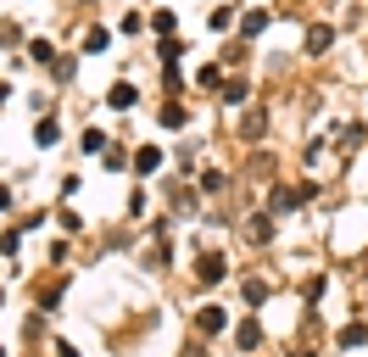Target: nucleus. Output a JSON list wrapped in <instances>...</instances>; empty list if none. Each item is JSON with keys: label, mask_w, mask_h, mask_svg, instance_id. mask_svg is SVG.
<instances>
[{"label": "nucleus", "mask_w": 368, "mask_h": 357, "mask_svg": "<svg viewBox=\"0 0 368 357\" xmlns=\"http://www.w3.org/2000/svg\"><path fill=\"white\" fill-rule=\"evenodd\" d=\"M246 301H251V307H257V301H268V285H262V280H246Z\"/></svg>", "instance_id": "9b49d317"}, {"label": "nucleus", "mask_w": 368, "mask_h": 357, "mask_svg": "<svg viewBox=\"0 0 368 357\" xmlns=\"http://www.w3.org/2000/svg\"><path fill=\"white\" fill-rule=\"evenodd\" d=\"M162 123H167V129H179V123H184V106H179V101H167V106H162Z\"/></svg>", "instance_id": "9d476101"}, {"label": "nucleus", "mask_w": 368, "mask_h": 357, "mask_svg": "<svg viewBox=\"0 0 368 357\" xmlns=\"http://www.w3.org/2000/svg\"><path fill=\"white\" fill-rule=\"evenodd\" d=\"M34 140H39V145H56V140H62V129H56V118H45V123L34 129Z\"/></svg>", "instance_id": "6e6552de"}, {"label": "nucleus", "mask_w": 368, "mask_h": 357, "mask_svg": "<svg viewBox=\"0 0 368 357\" xmlns=\"http://www.w3.org/2000/svg\"><path fill=\"white\" fill-rule=\"evenodd\" d=\"M56 357H78V352H73V346H68V341H62V346H56Z\"/></svg>", "instance_id": "ddd939ff"}, {"label": "nucleus", "mask_w": 368, "mask_h": 357, "mask_svg": "<svg viewBox=\"0 0 368 357\" xmlns=\"http://www.w3.org/2000/svg\"><path fill=\"white\" fill-rule=\"evenodd\" d=\"M363 274H368V257H363Z\"/></svg>", "instance_id": "dca6fc26"}, {"label": "nucleus", "mask_w": 368, "mask_h": 357, "mask_svg": "<svg viewBox=\"0 0 368 357\" xmlns=\"http://www.w3.org/2000/svg\"><path fill=\"white\" fill-rule=\"evenodd\" d=\"M0 357H6V346H0Z\"/></svg>", "instance_id": "f3484780"}, {"label": "nucleus", "mask_w": 368, "mask_h": 357, "mask_svg": "<svg viewBox=\"0 0 368 357\" xmlns=\"http://www.w3.org/2000/svg\"><path fill=\"white\" fill-rule=\"evenodd\" d=\"M223 274H229V263H223V257H212V251L196 263V280H201V285H218Z\"/></svg>", "instance_id": "f257e3e1"}, {"label": "nucleus", "mask_w": 368, "mask_h": 357, "mask_svg": "<svg viewBox=\"0 0 368 357\" xmlns=\"http://www.w3.org/2000/svg\"><path fill=\"white\" fill-rule=\"evenodd\" d=\"M329 39H335V28H329V23L307 28V51H312V56H324V51H329Z\"/></svg>", "instance_id": "7ed1b4c3"}, {"label": "nucleus", "mask_w": 368, "mask_h": 357, "mask_svg": "<svg viewBox=\"0 0 368 357\" xmlns=\"http://www.w3.org/2000/svg\"><path fill=\"white\" fill-rule=\"evenodd\" d=\"M223 324H229V318H223V307H201V318H196V330H201V335H218Z\"/></svg>", "instance_id": "39448f33"}, {"label": "nucleus", "mask_w": 368, "mask_h": 357, "mask_svg": "<svg viewBox=\"0 0 368 357\" xmlns=\"http://www.w3.org/2000/svg\"><path fill=\"white\" fill-rule=\"evenodd\" d=\"M257 341H262V324H257V318H246V324L234 330V346H240V352H251Z\"/></svg>", "instance_id": "20e7f679"}, {"label": "nucleus", "mask_w": 368, "mask_h": 357, "mask_svg": "<svg viewBox=\"0 0 368 357\" xmlns=\"http://www.w3.org/2000/svg\"><path fill=\"white\" fill-rule=\"evenodd\" d=\"M106 45H112V34H106V28H89V34H84V51H89V56H101Z\"/></svg>", "instance_id": "0eeeda50"}, {"label": "nucleus", "mask_w": 368, "mask_h": 357, "mask_svg": "<svg viewBox=\"0 0 368 357\" xmlns=\"http://www.w3.org/2000/svg\"><path fill=\"white\" fill-rule=\"evenodd\" d=\"M134 168H140V173H156V168H162V151H156V145H140V151H134Z\"/></svg>", "instance_id": "423d86ee"}, {"label": "nucleus", "mask_w": 368, "mask_h": 357, "mask_svg": "<svg viewBox=\"0 0 368 357\" xmlns=\"http://www.w3.org/2000/svg\"><path fill=\"white\" fill-rule=\"evenodd\" d=\"M363 341H368L363 324H346V330H341V346H363Z\"/></svg>", "instance_id": "1a4fd4ad"}, {"label": "nucleus", "mask_w": 368, "mask_h": 357, "mask_svg": "<svg viewBox=\"0 0 368 357\" xmlns=\"http://www.w3.org/2000/svg\"><path fill=\"white\" fill-rule=\"evenodd\" d=\"M106 101H112V106H118V112H129V106H134V101H140V89H134V84H129V78H118V84H112V89H106Z\"/></svg>", "instance_id": "f03ea898"}, {"label": "nucleus", "mask_w": 368, "mask_h": 357, "mask_svg": "<svg viewBox=\"0 0 368 357\" xmlns=\"http://www.w3.org/2000/svg\"><path fill=\"white\" fill-rule=\"evenodd\" d=\"M0 307H6V290H0Z\"/></svg>", "instance_id": "2eb2a0df"}, {"label": "nucleus", "mask_w": 368, "mask_h": 357, "mask_svg": "<svg viewBox=\"0 0 368 357\" xmlns=\"http://www.w3.org/2000/svg\"><path fill=\"white\" fill-rule=\"evenodd\" d=\"M0 207H11V190H6V184H0Z\"/></svg>", "instance_id": "4468645a"}, {"label": "nucleus", "mask_w": 368, "mask_h": 357, "mask_svg": "<svg viewBox=\"0 0 368 357\" xmlns=\"http://www.w3.org/2000/svg\"><path fill=\"white\" fill-rule=\"evenodd\" d=\"M78 145H84V151H106V134H101V129H89V134H84Z\"/></svg>", "instance_id": "f8f14e48"}]
</instances>
